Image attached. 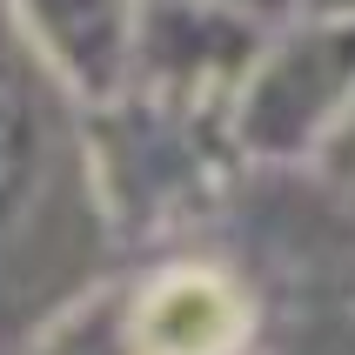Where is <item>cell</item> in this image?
<instances>
[{
  "instance_id": "obj_1",
  "label": "cell",
  "mask_w": 355,
  "mask_h": 355,
  "mask_svg": "<svg viewBox=\"0 0 355 355\" xmlns=\"http://www.w3.org/2000/svg\"><path fill=\"white\" fill-rule=\"evenodd\" d=\"M248 329V302L228 275L208 268H175L141 288L128 336L135 355H228Z\"/></svg>"
}]
</instances>
